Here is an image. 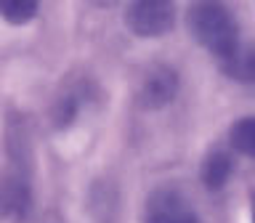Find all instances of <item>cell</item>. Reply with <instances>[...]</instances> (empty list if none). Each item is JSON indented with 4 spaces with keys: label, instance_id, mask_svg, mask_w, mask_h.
I'll return each mask as SVG.
<instances>
[{
    "label": "cell",
    "instance_id": "9",
    "mask_svg": "<svg viewBox=\"0 0 255 223\" xmlns=\"http://www.w3.org/2000/svg\"><path fill=\"white\" fill-rule=\"evenodd\" d=\"M80 104H83V93L80 91H64L51 107V119L56 127H69L80 114Z\"/></svg>",
    "mask_w": 255,
    "mask_h": 223
},
{
    "label": "cell",
    "instance_id": "4",
    "mask_svg": "<svg viewBox=\"0 0 255 223\" xmlns=\"http://www.w3.org/2000/svg\"><path fill=\"white\" fill-rule=\"evenodd\" d=\"M32 186L24 170H8L0 175V218L19 223L32 210Z\"/></svg>",
    "mask_w": 255,
    "mask_h": 223
},
{
    "label": "cell",
    "instance_id": "8",
    "mask_svg": "<svg viewBox=\"0 0 255 223\" xmlns=\"http://www.w3.org/2000/svg\"><path fill=\"white\" fill-rule=\"evenodd\" d=\"M229 143L231 149L239 151L247 159H255V114L239 117L229 130Z\"/></svg>",
    "mask_w": 255,
    "mask_h": 223
},
{
    "label": "cell",
    "instance_id": "1",
    "mask_svg": "<svg viewBox=\"0 0 255 223\" xmlns=\"http://www.w3.org/2000/svg\"><path fill=\"white\" fill-rule=\"evenodd\" d=\"M189 29L202 48L223 61L242 45L239 21L234 11L223 3H194L189 8Z\"/></svg>",
    "mask_w": 255,
    "mask_h": 223
},
{
    "label": "cell",
    "instance_id": "3",
    "mask_svg": "<svg viewBox=\"0 0 255 223\" xmlns=\"http://www.w3.org/2000/svg\"><path fill=\"white\" fill-rule=\"evenodd\" d=\"M143 223H199L194 205L175 189H154L143 207Z\"/></svg>",
    "mask_w": 255,
    "mask_h": 223
},
{
    "label": "cell",
    "instance_id": "10",
    "mask_svg": "<svg viewBox=\"0 0 255 223\" xmlns=\"http://www.w3.org/2000/svg\"><path fill=\"white\" fill-rule=\"evenodd\" d=\"M37 11L40 3L35 0H0V19L8 24H29Z\"/></svg>",
    "mask_w": 255,
    "mask_h": 223
},
{
    "label": "cell",
    "instance_id": "6",
    "mask_svg": "<svg viewBox=\"0 0 255 223\" xmlns=\"http://www.w3.org/2000/svg\"><path fill=\"white\" fill-rule=\"evenodd\" d=\"M234 175V159H231L229 151L223 149H213L210 154L202 159V167H199V181L205 183V189L218 191L231 181Z\"/></svg>",
    "mask_w": 255,
    "mask_h": 223
},
{
    "label": "cell",
    "instance_id": "2",
    "mask_svg": "<svg viewBox=\"0 0 255 223\" xmlns=\"http://www.w3.org/2000/svg\"><path fill=\"white\" fill-rule=\"evenodd\" d=\"M125 24L138 37H159L175 27V5L167 0H138L125 8Z\"/></svg>",
    "mask_w": 255,
    "mask_h": 223
},
{
    "label": "cell",
    "instance_id": "11",
    "mask_svg": "<svg viewBox=\"0 0 255 223\" xmlns=\"http://www.w3.org/2000/svg\"><path fill=\"white\" fill-rule=\"evenodd\" d=\"M253 223H255V207H253Z\"/></svg>",
    "mask_w": 255,
    "mask_h": 223
},
{
    "label": "cell",
    "instance_id": "7",
    "mask_svg": "<svg viewBox=\"0 0 255 223\" xmlns=\"http://www.w3.org/2000/svg\"><path fill=\"white\" fill-rule=\"evenodd\" d=\"M221 69L234 83L255 85V43H242L229 59L221 61Z\"/></svg>",
    "mask_w": 255,
    "mask_h": 223
},
{
    "label": "cell",
    "instance_id": "5",
    "mask_svg": "<svg viewBox=\"0 0 255 223\" xmlns=\"http://www.w3.org/2000/svg\"><path fill=\"white\" fill-rule=\"evenodd\" d=\"M181 88V77L170 64H157L151 67L141 80L138 88V104L143 109H162L167 107Z\"/></svg>",
    "mask_w": 255,
    "mask_h": 223
}]
</instances>
